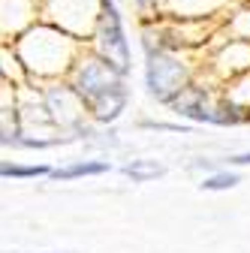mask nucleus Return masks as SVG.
<instances>
[{"instance_id": "obj_7", "label": "nucleus", "mask_w": 250, "mask_h": 253, "mask_svg": "<svg viewBox=\"0 0 250 253\" xmlns=\"http://www.w3.org/2000/svg\"><path fill=\"white\" fill-rule=\"evenodd\" d=\"M238 184V175H232V172H220V175H211V178H205V190H229V187H235Z\"/></svg>"}, {"instance_id": "obj_3", "label": "nucleus", "mask_w": 250, "mask_h": 253, "mask_svg": "<svg viewBox=\"0 0 250 253\" xmlns=\"http://www.w3.org/2000/svg\"><path fill=\"white\" fill-rule=\"evenodd\" d=\"M100 51L109 63L121 73H127L130 67V48H127V40H124V27H121V18H118V9L112 0H103V18H100Z\"/></svg>"}, {"instance_id": "obj_2", "label": "nucleus", "mask_w": 250, "mask_h": 253, "mask_svg": "<svg viewBox=\"0 0 250 253\" xmlns=\"http://www.w3.org/2000/svg\"><path fill=\"white\" fill-rule=\"evenodd\" d=\"M148 90L154 93L157 100L172 103L178 93L187 87V70L178 57H172L169 51H148Z\"/></svg>"}, {"instance_id": "obj_9", "label": "nucleus", "mask_w": 250, "mask_h": 253, "mask_svg": "<svg viewBox=\"0 0 250 253\" xmlns=\"http://www.w3.org/2000/svg\"><path fill=\"white\" fill-rule=\"evenodd\" d=\"M139 3H154V0H139Z\"/></svg>"}, {"instance_id": "obj_1", "label": "nucleus", "mask_w": 250, "mask_h": 253, "mask_svg": "<svg viewBox=\"0 0 250 253\" xmlns=\"http://www.w3.org/2000/svg\"><path fill=\"white\" fill-rule=\"evenodd\" d=\"M121 70L115 63H109L106 57H93V60H84L82 70L76 73V93L90 106V112L97 115L100 121H115L124 106H127V93H124V84H121Z\"/></svg>"}, {"instance_id": "obj_4", "label": "nucleus", "mask_w": 250, "mask_h": 253, "mask_svg": "<svg viewBox=\"0 0 250 253\" xmlns=\"http://www.w3.org/2000/svg\"><path fill=\"white\" fill-rule=\"evenodd\" d=\"M103 172H109V163H76V166H67V169H54L51 178H57V181H70V178L103 175Z\"/></svg>"}, {"instance_id": "obj_6", "label": "nucleus", "mask_w": 250, "mask_h": 253, "mask_svg": "<svg viewBox=\"0 0 250 253\" xmlns=\"http://www.w3.org/2000/svg\"><path fill=\"white\" fill-rule=\"evenodd\" d=\"M3 178H42V175H51L48 166H3L0 169Z\"/></svg>"}, {"instance_id": "obj_8", "label": "nucleus", "mask_w": 250, "mask_h": 253, "mask_svg": "<svg viewBox=\"0 0 250 253\" xmlns=\"http://www.w3.org/2000/svg\"><path fill=\"white\" fill-rule=\"evenodd\" d=\"M232 163H238V166H247V163H250V154H238V157H232Z\"/></svg>"}, {"instance_id": "obj_5", "label": "nucleus", "mask_w": 250, "mask_h": 253, "mask_svg": "<svg viewBox=\"0 0 250 253\" xmlns=\"http://www.w3.org/2000/svg\"><path fill=\"white\" fill-rule=\"evenodd\" d=\"M124 175L133 178V181H151V178H160L163 166L151 163V160H133L130 166H124Z\"/></svg>"}]
</instances>
